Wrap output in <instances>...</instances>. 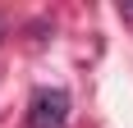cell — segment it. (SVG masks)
<instances>
[{"label":"cell","instance_id":"obj_1","mask_svg":"<svg viewBox=\"0 0 133 128\" xmlns=\"http://www.w3.org/2000/svg\"><path fill=\"white\" fill-rule=\"evenodd\" d=\"M69 115V96L64 91H37L32 96V128H60Z\"/></svg>","mask_w":133,"mask_h":128}]
</instances>
